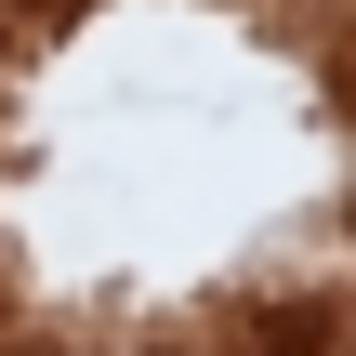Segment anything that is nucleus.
Returning a JSON list of instances; mask_svg holds the SVG:
<instances>
[{"mask_svg": "<svg viewBox=\"0 0 356 356\" xmlns=\"http://www.w3.org/2000/svg\"><path fill=\"white\" fill-rule=\"evenodd\" d=\"M26 13H79V0H26Z\"/></svg>", "mask_w": 356, "mask_h": 356, "instance_id": "1", "label": "nucleus"}]
</instances>
